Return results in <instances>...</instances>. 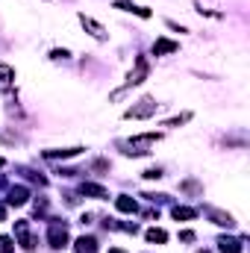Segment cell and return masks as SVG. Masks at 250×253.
I'll list each match as a JSON object with an SVG mask.
<instances>
[{
	"label": "cell",
	"mask_w": 250,
	"mask_h": 253,
	"mask_svg": "<svg viewBox=\"0 0 250 253\" xmlns=\"http://www.w3.org/2000/svg\"><path fill=\"white\" fill-rule=\"evenodd\" d=\"M159 138H162V132H141V135H132V138L118 141V147L124 150L126 156H144V153H150L147 147H150V144H156Z\"/></svg>",
	"instance_id": "1"
},
{
	"label": "cell",
	"mask_w": 250,
	"mask_h": 253,
	"mask_svg": "<svg viewBox=\"0 0 250 253\" xmlns=\"http://www.w3.org/2000/svg\"><path fill=\"white\" fill-rule=\"evenodd\" d=\"M156 109H159V103L153 100V97H141L135 106H129L124 112L126 121H141V118H153L156 115Z\"/></svg>",
	"instance_id": "2"
},
{
	"label": "cell",
	"mask_w": 250,
	"mask_h": 253,
	"mask_svg": "<svg viewBox=\"0 0 250 253\" xmlns=\"http://www.w3.org/2000/svg\"><path fill=\"white\" fill-rule=\"evenodd\" d=\"M150 77V62H147V56H138L135 59V68L126 74V83H124V88H132V85H141L144 80ZM121 88V91H124Z\"/></svg>",
	"instance_id": "3"
},
{
	"label": "cell",
	"mask_w": 250,
	"mask_h": 253,
	"mask_svg": "<svg viewBox=\"0 0 250 253\" xmlns=\"http://www.w3.org/2000/svg\"><path fill=\"white\" fill-rule=\"evenodd\" d=\"M47 245H50L53 251H62L65 245H68V224H65V221H53V224H50V230H47Z\"/></svg>",
	"instance_id": "4"
},
{
	"label": "cell",
	"mask_w": 250,
	"mask_h": 253,
	"mask_svg": "<svg viewBox=\"0 0 250 253\" xmlns=\"http://www.w3.org/2000/svg\"><path fill=\"white\" fill-rule=\"evenodd\" d=\"M15 239H18L21 251H27V253L36 251V242H33V236H30V224H27V221H15Z\"/></svg>",
	"instance_id": "5"
},
{
	"label": "cell",
	"mask_w": 250,
	"mask_h": 253,
	"mask_svg": "<svg viewBox=\"0 0 250 253\" xmlns=\"http://www.w3.org/2000/svg\"><path fill=\"white\" fill-rule=\"evenodd\" d=\"M80 24H83V30L91 36V39H97V42H106V30L94 21V18H88L85 12H80Z\"/></svg>",
	"instance_id": "6"
},
{
	"label": "cell",
	"mask_w": 250,
	"mask_h": 253,
	"mask_svg": "<svg viewBox=\"0 0 250 253\" xmlns=\"http://www.w3.org/2000/svg\"><path fill=\"white\" fill-rule=\"evenodd\" d=\"M180 50V42H171V39H156L153 42V56H171Z\"/></svg>",
	"instance_id": "7"
},
{
	"label": "cell",
	"mask_w": 250,
	"mask_h": 253,
	"mask_svg": "<svg viewBox=\"0 0 250 253\" xmlns=\"http://www.w3.org/2000/svg\"><path fill=\"white\" fill-rule=\"evenodd\" d=\"M27 200H30V189L27 186H12L9 197H6V206H24Z\"/></svg>",
	"instance_id": "8"
},
{
	"label": "cell",
	"mask_w": 250,
	"mask_h": 253,
	"mask_svg": "<svg viewBox=\"0 0 250 253\" xmlns=\"http://www.w3.org/2000/svg\"><path fill=\"white\" fill-rule=\"evenodd\" d=\"M242 245H245V239H233V236H221L218 239V251L221 253H242L245 251Z\"/></svg>",
	"instance_id": "9"
},
{
	"label": "cell",
	"mask_w": 250,
	"mask_h": 253,
	"mask_svg": "<svg viewBox=\"0 0 250 253\" xmlns=\"http://www.w3.org/2000/svg\"><path fill=\"white\" fill-rule=\"evenodd\" d=\"M115 9H121V12H132V15H138V18H150V15H153L147 6H135L132 0H115Z\"/></svg>",
	"instance_id": "10"
},
{
	"label": "cell",
	"mask_w": 250,
	"mask_h": 253,
	"mask_svg": "<svg viewBox=\"0 0 250 253\" xmlns=\"http://www.w3.org/2000/svg\"><path fill=\"white\" fill-rule=\"evenodd\" d=\"M206 215L212 218V224H218V227H236V218L230 215V212H221V209H206Z\"/></svg>",
	"instance_id": "11"
},
{
	"label": "cell",
	"mask_w": 250,
	"mask_h": 253,
	"mask_svg": "<svg viewBox=\"0 0 250 253\" xmlns=\"http://www.w3.org/2000/svg\"><path fill=\"white\" fill-rule=\"evenodd\" d=\"M115 209L124 212V215H135V212H138V203H135V197H129V194H118V197H115Z\"/></svg>",
	"instance_id": "12"
},
{
	"label": "cell",
	"mask_w": 250,
	"mask_h": 253,
	"mask_svg": "<svg viewBox=\"0 0 250 253\" xmlns=\"http://www.w3.org/2000/svg\"><path fill=\"white\" fill-rule=\"evenodd\" d=\"M74 253H97V239L94 236H80L74 242Z\"/></svg>",
	"instance_id": "13"
},
{
	"label": "cell",
	"mask_w": 250,
	"mask_h": 253,
	"mask_svg": "<svg viewBox=\"0 0 250 253\" xmlns=\"http://www.w3.org/2000/svg\"><path fill=\"white\" fill-rule=\"evenodd\" d=\"M80 194L97 197V200H106V197H109V191L103 189V186H97V183H83V186H80Z\"/></svg>",
	"instance_id": "14"
},
{
	"label": "cell",
	"mask_w": 250,
	"mask_h": 253,
	"mask_svg": "<svg viewBox=\"0 0 250 253\" xmlns=\"http://www.w3.org/2000/svg\"><path fill=\"white\" fill-rule=\"evenodd\" d=\"M83 147H65V150H44L42 156L44 159H71V156H80Z\"/></svg>",
	"instance_id": "15"
},
{
	"label": "cell",
	"mask_w": 250,
	"mask_h": 253,
	"mask_svg": "<svg viewBox=\"0 0 250 253\" xmlns=\"http://www.w3.org/2000/svg\"><path fill=\"white\" fill-rule=\"evenodd\" d=\"M15 83V68L12 65H0V91H9Z\"/></svg>",
	"instance_id": "16"
},
{
	"label": "cell",
	"mask_w": 250,
	"mask_h": 253,
	"mask_svg": "<svg viewBox=\"0 0 250 253\" xmlns=\"http://www.w3.org/2000/svg\"><path fill=\"white\" fill-rule=\"evenodd\" d=\"M144 239H147L150 245H165V242H168V233L159 230V227H150V230L144 233Z\"/></svg>",
	"instance_id": "17"
},
{
	"label": "cell",
	"mask_w": 250,
	"mask_h": 253,
	"mask_svg": "<svg viewBox=\"0 0 250 253\" xmlns=\"http://www.w3.org/2000/svg\"><path fill=\"white\" fill-rule=\"evenodd\" d=\"M171 215H174L177 221H191V218H197V209H191V206H174Z\"/></svg>",
	"instance_id": "18"
},
{
	"label": "cell",
	"mask_w": 250,
	"mask_h": 253,
	"mask_svg": "<svg viewBox=\"0 0 250 253\" xmlns=\"http://www.w3.org/2000/svg\"><path fill=\"white\" fill-rule=\"evenodd\" d=\"M186 121H191V112H183V115H177V118H168L162 126H180V124H186Z\"/></svg>",
	"instance_id": "19"
},
{
	"label": "cell",
	"mask_w": 250,
	"mask_h": 253,
	"mask_svg": "<svg viewBox=\"0 0 250 253\" xmlns=\"http://www.w3.org/2000/svg\"><path fill=\"white\" fill-rule=\"evenodd\" d=\"M21 171H24V177H27V180L39 183V186H47V177H42V174H36V171H27V168H21Z\"/></svg>",
	"instance_id": "20"
},
{
	"label": "cell",
	"mask_w": 250,
	"mask_h": 253,
	"mask_svg": "<svg viewBox=\"0 0 250 253\" xmlns=\"http://www.w3.org/2000/svg\"><path fill=\"white\" fill-rule=\"evenodd\" d=\"M0 253H15V242L9 236H0Z\"/></svg>",
	"instance_id": "21"
},
{
	"label": "cell",
	"mask_w": 250,
	"mask_h": 253,
	"mask_svg": "<svg viewBox=\"0 0 250 253\" xmlns=\"http://www.w3.org/2000/svg\"><path fill=\"white\" fill-rule=\"evenodd\" d=\"M68 56H71V53H68L65 47H56V50H50V59H53V62H59V59H68Z\"/></svg>",
	"instance_id": "22"
},
{
	"label": "cell",
	"mask_w": 250,
	"mask_h": 253,
	"mask_svg": "<svg viewBox=\"0 0 250 253\" xmlns=\"http://www.w3.org/2000/svg\"><path fill=\"white\" fill-rule=\"evenodd\" d=\"M141 177H147V180H162V168H147Z\"/></svg>",
	"instance_id": "23"
},
{
	"label": "cell",
	"mask_w": 250,
	"mask_h": 253,
	"mask_svg": "<svg viewBox=\"0 0 250 253\" xmlns=\"http://www.w3.org/2000/svg\"><path fill=\"white\" fill-rule=\"evenodd\" d=\"M180 242H194V233H191V230H183V233H180Z\"/></svg>",
	"instance_id": "24"
},
{
	"label": "cell",
	"mask_w": 250,
	"mask_h": 253,
	"mask_svg": "<svg viewBox=\"0 0 250 253\" xmlns=\"http://www.w3.org/2000/svg\"><path fill=\"white\" fill-rule=\"evenodd\" d=\"M168 27H171V30H174V33H188L186 27H180V24H177V21H168Z\"/></svg>",
	"instance_id": "25"
},
{
	"label": "cell",
	"mask_w": 250,
	"mask_h": 253,
	"mask_svg": "<svg viewBox=\"0 0 250 253\" xmlns=\"http://www.w3.org/2000/svg\"><path fill=\"white\" fill-rule=\"evenodd\" d=\"M183 189H186V191H200V186H197L194 180H188V183H183Z\"/></svg>",
	"instance_id": "26"
},
{
	"label": "cell",
	"mask_w": 250,
	"mask_h": 253,
	"mask_svg": "<svg viewBox=\"0 0 250 253\" xmlns=\"http://www.w3.org/2000/svg\"><path fill=\"white\" fill-rule=\"evenodd\" d=\"M6 215H9V209H6V203L0 200V221H6Z\"/></svg>",
	"instance_id": "27"
},
{
	"label": "cell",
	"mask_w": 250,
	"mask_h": 253,
	"mask_svg": "<svg viewBox=\"0 0 250 253\" xmlns=\"http://www.w3.org/2000/svg\"><path fill=\"white\" fill-rule=\"evenodd\" d=\"M6 186H9V183H6V177L0 174V189H6Z\"/></svg>",
	"instance_id": "28"
},
{
	"label": "cell",
	"mask_w": 250,
	"mask_h": 253,
	"mask_svg": "<svg viewBox=\"0 0 250 253\" xmlns=\"http://www.w3.org/2000/svg\"><path fill=\"white\" fill-rule=\"evenodd\" d=\"M109 253H126V251H121V248H109Z\"/></svg>",
	"instance_id": "29"
},
{
	"label": "cell",
	"mask_w": 250,
	"mask_h": 253,
	"mask_svg": "<svg viewBox=\"0 0 250 253\" xmlns=\"http://www.w3.org/2000/svg\"><path fill=\"white\" fill-rule=\"evenodd\" d=\"M3 165H6V159H3V156H0V168H3Z\"/></svg>",
	"instance_id": "30"
}]
</instances>
